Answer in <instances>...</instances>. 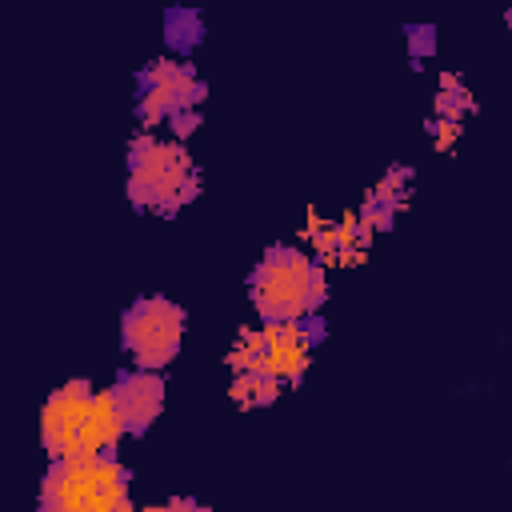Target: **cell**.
<instances>
[{
    "instance_id": "17",
    "label": "cell",
    "mask_w": 512,
    "mask_h": 512,
    "mask_svg": "<svg viewBox=\"0 0 512 512\" xmlns=\"http://www.w3.org/2000/svg\"><path fill=\"white\" fill-rule=\"evenodd\" d=\"M164 508H200V504H196L192 496H172V500H168Z\"/></svg>"
},
{
    "instance_id": "11",
    "label": "cell",
    "mask_w": 512,
    "mask_h": 512,
    "mask_svg": "<svg viewBox=\"0 0 512 512\" xmlns=\"http://www.w3.org/2000/svg\"><path fill=\"white\" fill-rule=\"evenodd\" d=\"M472 108H476V100H472V92L460 84V76H456V72H444V76H440V92H436V116L460 120V116H468Z\"/></svg>"
},
{
    "instance_id": "14",
    "label": "cell",
    "mask_w": 512,
    "mask_h": 512,
    "mask_svg": "<svg viewBox=\"0 0 512 512\" xmlns=\"http://www.w3.org/2000/svg\"><path fill=\"white\" fill-rule=\"evenodd\" d=\"M412 176H416V168H408V164H392V168L380 176L376 192H380V196H392L396 204H408V184H412Z\"/></svg>"
},
{
    "instance_id": "16",
    "label": "cell",
    "mask_w": 512,
    "mask_h": 512,
    "mask_svg": "<svg viewBox=\"0 0 512 512\" xmlns=\"http://www.w3.org/2000/svg\"><path fill=\"white\" fill-rule=\"evenodd\" d=\"M168 128H172L176 140H188V136L200 128V108H180V112H172V116H168Z\"/></svg>"
},
{
    "instance_id": "8",
    "label": "cell",
    "mask_w": 512,
    "mask_h": 512,
    "mask_svg": "<svg viewBox=\"0 0 512 512\" xmlns=\"http://www.w3.org/2000/svg\"><path fill=\"white\" fill-rule=\"evenodd\" d=\"M108 392L116 400V412H120V424L128 436H144L164 408V376L156 368L116 372V384Z\"/></svg>"
},
{
    "instance_id": "15",
    "label": "cell",
    "mask_w": 512,
    "mask_h": 512,
    "mask_svg": "<svg viewBox=\"0 0 512 512\" xmlns=\"http://www.w3.org/2000/svg\"><path fill=\"white\" fill-rule=\"evenodd\" d=\"M428 136H432L436 152H448V148L460 140V120H452V116H432V120H428Z\"/></svg>"
},
{
    "instance_id": "5",
    "label": "cell",
    "mask_w": 512,
    "mask_h": 512,
    "mask_svg": "<svg viewBox=\"0 0 512 512\" xmlns=\"http://www.w3.org/2000/svg\"><path fill=\"white\" fill-rule=\"evenodd\" d=\"M312 344L300 328V320H280V324H260V328H244L228 352V368L244 372V368H264L272 376H280L284 384H300L308 360H312Z\"/></svg>"
},
{
    "instance_id": "6",
    "label": "cell",
    "mask_w": 512,
    "mask_h": 512,
    "mask_svg": "<svg viewBox=\"0 0 512 512\" xmlns=\"http://www.w3.org/2000/svg\"><path fill=\"white\" fill-rule=\"evenodd\" d=\"M136 124L140 128H160L168 124L172 112L180 108H200L208 96V84L196 76L192 64L184 60H152L136 76Z\"/></svg>"
},
{
    "instance_id": "7",
    "label": "cell",
    "mask_w": 512,
    "mask_h": 512,
    "mask_svg": "<svg viewBox=\"0 0 512 512\" xmlns=\"http://www.w3.org/2000/svg\"><path fill=\"white\" fill-rule=\"evenodd\" d=\"M96 400L100 392L88 380H68L64 388H56L40 412V440L48 456H68V452H84L88 444V428L96 416Z\"/></svg>"
},
{
    "instance_id": "13",
    "label": "cell",
    "mask_w": 512,
    "mask_h": 512,
    "mask_svg": "<svg viewBox=\"0 0 512 512\" xmlns=\"http://www.w3.org/2000/svg\"><path fill=\"white\" fill-rule=\"evenodd\" d=\"M404 40H408L412 68H420V60H428V56L436 52V28H432V24H408V28H404Z\"/></svg>"
},
{
    "instance_id": "3",
    "label": "cell",
    "mask_w": 512,
    "mask_h": 512,
    "mask_svg": "<svg viewBox=\"0 0 512 512\" xmlns=\"http://www.w3.org/2000/svg\"><path fill=\"white\" fill-rule=\"evenodd\" d=\"M324 264L304 256L292 244H272L256 268L248 272V300L260 320L280 324V320H300L304 312L324 308Z\"/></svg>"
},
{
    "instance_id": "9",
    "label": "cell",
    "mask_w": 512,
    "mask_h": 512,
    "mask_svg": "<svg viewBox=\"0 0 512 512\" xmlns=\"http://www.w3.org/2000/svg\"><path fill=\"white\" fill-rule=\"evenodd\" d=\"M280 388H284L280 376H272V372H264V368H244V372L232 376L228 396H232L240 408H268V404L280 396Z\"/></svg>"
},
{
    "instance_id": "12",
    "label": "cell",
    "mask_w": 512,
    "mask_h": 512,
    "mask_svg": "<svg viewBox=\"0 0 512 512\" xmlns=\"http://www.w3.org/2000/svg\"><path fill=\"white\" fill-rule=\"evenodd\" d=\"M400 208H404V204H396L392 196H380V192L372 188V192L360 200L356 216H360V220H364L372 232H388V228L396 224V212H400Z\"/></svg>"
},
{
    "instance_id": "4",
    "label": "cell",
    "mask_w": 512,
    "mask_h": 512,
    "mask_svg": "<svg viewBox=\"0 0 512 512\" xmlns=\"http://www.w3.org/2000/svg\"><path fill=\"white\" fill-rule=\"evenodd\" d=\"M184 308L168 296H140L120 316V348L136 368H164L176 360L184 340Z\"/></svg>"
},
{
    "instance_id": "1",
    "label": "cell",
    "mask_w": 512,
    "mask_h": 512,
    "mask_svg": "<svg viewBox=\"0 0 512 512\" xmlns=\"http://www.w3.org/2000/svg\"><path fill=\"white\" fill-rule=\"evenodd\" d=\"M124 164H128V184H124L128 204H136L144 212L176 216L184 204H192L200 196V172L176 140L140 132V136H132Z\"/></svg>"
},
{
    "instance_id": "2",
    "label": "cell",
    "mask_w": 512,
    "mask_h": 512,
    "mask_svg": "<svg viewBox=\"0 0 512 512\" xmlns=\"http://www.w3.org/2000/svg\"><path fill=\"white\" fill-rule=\"evenodd\" d=\"M132 472L116 460V452H68L52 456L40 480L44 512H116L128 508Z\"/></svg>"
},
{
    "instance_id": "10",
    "label": "cell",
    "mask_w": 512,
    "mask_h": 512,
    "mask_svg": "<svg viewBox=\"0 0 512 512\" xmlns=\"http://www.w3.org/2000/svg\"><path fill=\"white\" fill-rule=\"evenodd\" d=\"M164 44L172 52H180V56H188L192 48H200L204 44V16L196 8H188V4L168 8L164 12Z\"/></svg>"
},
{
    "instance_id": "18",
    "label": "cell",
    "mask_w": 512,
    "mask_h": 512,
    "mask_svg": "<svg viewBox=\"0 0 512 512\" xmlns=\"http://www.w3.org/2000/svg\"><path fill=\"white\" fill-rule=\"evenodd\" d=\"M504 24H508V28H512V8H508V12H504Z\"/></svg>"
}]
</instances>
